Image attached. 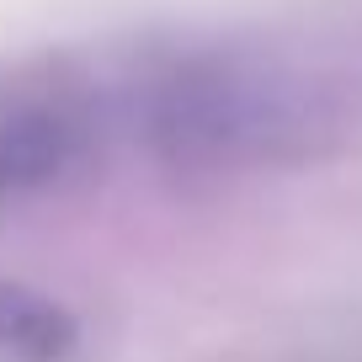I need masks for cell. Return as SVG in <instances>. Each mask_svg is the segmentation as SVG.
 <instances>
[{
	"instance_id": "7a4b0ae2",
	"label": "cell",
	"mask_w": 362,
	"mask_h": 362,
	"mask_svg": "<svg viewBox=\"0 0 362 362\" xmlns=\"http://www.w3.org/2000/svg\"><path fill=\"white\" fill-rule=\"evenodd\" d=\"M80 320L54 293L0 277V362H75Z\"/></svg>"
},
{
	"instance_id": "6da1fadb",
	"label": "cell",
	"mask_w": 362,
	"mask_h": 362,
	"mask_svg": "<svg viewBox=\"0 0 362 362\" xmlns=\"http://www.w3.org/2000/svg\"><path fill=\"white\" fill-rule=\"evenodd\" d=\"M86 134V107L69 90H11L0 102V203L59 181Z\"/></svg>"
}]
</instances>
